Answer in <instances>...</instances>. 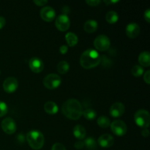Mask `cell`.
<instances>
[{
	"label": "cell",
	"mask_w": 150,
	"mask_h": 150,
	"mask_svg": "<svg viewBox=\"0 0 150 150\" xmlns=\"http://www.w3.org/2000/svg\"><path fill=\"white\" fill-rule=\"evenodd\" d=\"M74 146L75 148H76L77 149H82V148H83V146H84V143H83V142H82V141H77V142L74 144Z\"/></svg>",
	"instance_id": "4dcf8cb0"
},
{
	"label": "cell",
	"mask_w": 150,
	"mask_h": 150,
	"mask_svg": "<svg viewBox=\"0 0 150 150\" xmlns=\"http://www.w3.org/2000/svg\"><path fill=\"white\" fill-rule=\"evenodd\" d=\"M33 2L37 6H45L48 3L47 0H34Z\"/></svg>",
	"instance_id": "1f68e13d"
},
{
	"label": "cell",
	"mask_w": 150,
	"mask_h": 150,
	"mask_svg": "<svg viewBox=\"0 0 150 150\" xmlns=\"http://www.w3.org/2000/svg\"><path fill=\"white\" fill-rule=\"evenodd\" d=\"M26 139L31 148L34 149H41L45 143V138L42 133L36 130L28 132Z\"/></svg>",
	"instance_id": "3957f363"
},
{
	"label": "cell",
	"mask_w": 150,
	"mask_h": 150,
	"mask_svg": "<svg viewBox=\"0 0 150 150\" xmlns=\"http://www.w3.org/2000/svg\"><path fill=\"white\" fill-rule=\"evenodd\" d=\"M105 19H106V21L108 23H111V24H114V23H117V21H118L119 16L117 12L114 11V10H111V11H108L106 13Z\"/></svg>",
	"instance_id": "44dd1931"
},
{
	"label": "cell",
	"mask_w": 150,
	"mask_h": 150,
	"mask_svg": "<svg viewBox=\"0 0 150 150\" xmlns=\"http://www.w3.org/2000/svg\"><path fill=\"white\" fill-rule=\"evenodd\" d=\"M65 40L70 47H74L78 43L79 38L73 32H67L65 35Z\"/></svg>",
	"instance_id": "ffe728a7"
},
{
	"label": "cell",
	"mask_w": 150,
	"mask_h": 150,
	"mask_svg": "<svg viewBox=\"0 0 150 150\" xmlns=\"http://www.w3.org/2000/svg\"><path fill=\"white\" fill-rule=\"evenodd\" d=\"M5 23H6L5 18H4V17H2V16H0V29H2V28L4 27Z\"/></svg>",
	"instance_id": "d590c367"
},
{
	"label": "cell",
	"mask_w": 150,
	"mask_h": 150,
	"mask_svg": "<svg viewBox=\"0 0 150 150\" xmlns=\"http://www.w3.org/2000/svg\"><path fill=\"white\" fill-rule=\"evenodd\" d=\"M103 2L105 3V4H106L107 5H108V4H114V3H117V2H119L118 0H104Z\"/></svg>",
	"instance_id": "8d00e7d4"
},
{
	"label": "cell",
	"mask_w": 150,
	"mask_h": 150,
	"mask_svg": "<svg viewBox=\"0 0 150 150\" xmlns=\"http://www.w3.org/2000/svg\"><path fill=\"white\" fill-rule=\"evenodd\" d=\"M144 75V81L146 82L147 84H149L150 83V70H146Z\"/></svg>",
	"instance_id": "f546056e"
},
{
	"label": "cell",
	"mask_w": 150,
	"mask_h": 150,
	"mask_svg": "<svg viewBox=\"0 0 150 150\" xmlns=\"http://www.w3.org/2000/svg\"><path fill=\"white\" fill-rule=\"evenodd\" d=\"M51 150H66V149L62 144L56 143L52 146Z\"/></svg>",
	"instance_id": "f1b7e54d"
},
{
	"label": "cell",
	"mask_w": 150,
	"mask_h": 150,
	"mask_svg": "<svg viewBox=\"0 0 150 150\" xmlns=\"http://www.w3.org/2000/svg\"><path fill=\"white\" fill-rule=\"evenodd\" d=\"M98 142L101 147L109 148L114 144V137L110 134H103L100 136Z\"/></svg>",
	"instance_id": "9a60e30c"
},
{
	"label": "cell",
	"mask_w": 150,
	"mask_h": 150,
	"mask_svg": "<svg viewBox=\"0 0 150 150\" xmlns=\"http://www.w3.org/2000/svg\"><path fill=\"white\" fill-rule=\"evenodd\" d=\"M55 26L61 32H65L70 28V21L67 15L62 14L57 18Z\"/></svg>",
	"instance_id": "ba28073f"
},
{
	"label": "cell",
	"mask_w": 150,
	"mask_h": 150,
	"mask_svg": "<svg viewBox=\"0 0 150 150\" xmlns=\"http://www.w3.org/2000/svg\"><path fill=\"white\" fill-rule=\"evenodd\" d=\"M97 122H98V125L103 128H107L111 125V121L106 116H100V117H98Z\"/></svg>",
	"instance_id": "603a6c76"
},
{
	"label": "cell",
	"mask_w": 150,
	"mask_h": 150,
	"mask_svg": "<svg viewBox=\"0 0 150 150\" xmlns=\"http://www.w3.org/2000/svg\"><path fill=\"white\" fill-rule=\"evenodd\" d=\"M1 127L3 131L8 135L13 134L16 131V123L10 117H7L1 121Z\"/></svg>",
	"instance_id": "9c48e42d"
},
{
	"label": "cell",
	"mask_w": 150,
	"mask_h": 150,
	"mask_svg": "<svg viewBox=\"0 0 150 150\" xmlns=\"http://www.w3.org/2000/svg\"><path fill=\"white\" fill-rule=\"evenodd\" d=\"M110 126L111 131L117 136H125L127 131V125L122 120H114L112 123H111Z\"/></svg>",
	"instance_id": "52a82bcc"
},
{
	"label": "cell",
	"mask_w": 150,
	"mask_h": 150,
	"mask_svg": "<svg viewBox=\"0 0 150 150\" xmlns=\"http://www.w3.org/2000/svg\"><path fill=\"white\" fill-rule=\"evenodd\" d=\"M111 41L109 38L105 35H100L94 40V46L100 51H107L110 48Z\"/></svg>",
	"instance_id": "8992f818"
},
{
	"label": "cell",
	"mask_w": 150,
	"mask_h": 150,
	"mask_svg": "<svg viewBox=\"0 0 150 150\" xmlns=\"http://www.w3.org/2000/svg\"><path fill=\"white\" fill-rule=\"evenodd\" d=\"M98 27V22L95 20H88L86 21L83 25V29L87 33H93L97 30Z\"/></svg>",
	"instance_id": "ac0fdd59"
},
{
	"label": "cell",
	"mask_w": 150,
	"mask_h": 150,
	"mask_svg": "<svg viewBox=\"0 0 150 150\" xmlns=\"http://www.w3.org/2000/svg\"><path fill=\"white\" fill-rule=\"evenodd\" d=\"M139 64H141L142 67H147L150 65V54L149 51H142L139 55Z\"/></svg>",
	"instance_id": "2e32d148"
},
{
	"label": "cell",
	"mask_w": 150,
	"mask_h": 150,
	"mask_svg": "<svg viewBox=\"0 0 150 150\" xmlns=\"http://www.w3.org/2000/svg\"><path fill=\"white\" fill-rule=\"evenodd\" d=\"M85 2L88 5L92 6V7H95V6H98L101 2V1L100 0H86Z\"/></svg>",
	"instance_id": "83f0119b"
},
{
	"label": "cell",
	"mask_w": 150,
	"mask_h": 150,
	"mask_svg": "<svg viewBox=\"0 0 150 150\" xmlns=\"http://www.w3.org/2000/svg\"><path fill=\"white\" fill-rule=\"evenodd\" d=\"M29 68L32 72L39 73L42 72L44 69V63L38 57H32L29 62Z\"/></svg>",
	"instance_id": "4fadbf2b"
},
{
	"label": "cell",
	"mask_w": 150,
	"mask_h": 150,
	"mask_svg": "<svg viewBox=\"0 0 150 150\" xmlns=\"http://www.w3.org/2000/svg\"><path fill=\"white\" fill-rule=\"evenodd\" d=\"M101 62V57L95 49L86 50L80 57V64L83 68L91 69L99 65Z\"/></svg>",
	"instance_id": "7a4b0ae2"
},
{
	"label": "cell",
	"mask_w": 150,
	"mask_h": 150,
	"mask_svg": "<svg viewBox=\"0 0 150 150\" xmlns=\"http://www.w3.org/2000/svg\"><path fill=\"white\" fill-rule=\"evenodd\" d=\"M131 73L134 77H140L144 74V68L139 64H136L131 69Z\"/></svg>",
	"instance_id": "484cf974"
},
{
	"label": "cell",
	"mask_w": 150,
	"mask_h": 150,
	"mask_svg": "<svg viewBox=\"0 0 150 150\" xmlns=\"http://www.w3.org/2000/svg\"><path fill=\"white\" fill-rule=\"evenodd\" d=\"M125 111V107L122 103H115L113 104L109 109V113L111 116L114 118H119L124 114Z\"/></svg>",
	"instance_id": "7c38bea8"
},
{
	"label": "cell",
	"mask_w": 150,
	"mask_h": 150,
	"mask_svg": "<svg viewBox=\"0 0 150 150\" xmlns=\"http://www.w3.org/2000/svg\"><path fill=\"white\" fill-rule=\"evenodd\" d=\"M43 85L48 89H55L60 86L62 79L59 75L51 73L45 76L42 81Z\"/></svg>",
	"instance_id": "5b68a950"
},
{
	"label": "cell",
	"mask_w": 150,
	"mask_h": 150,
	"mask_svg": "<svg viewBox=\"0 0 150 150\" xmlns=\"http://www.w3.org/2000/svg\"><path fill=\"white\" fill-rule=\"evenodd\" d=\"M68 51V47L65 45H62L60 46L59 48V51L62 54H65Z\"/></svg>",
	"instance_id": "836d02e7"
},
{
	"label": "cell",
	"mask_w": 150,
	"mask_h": 150,
	"mask_svg": "<svg viewBox=\"0 0 150 150\" xmlns=\"http://www.w3.org/2000/svg\"><path fill=\"white\" fill-rule=\"evenodd\" d=\"M0 73H1V71H0Z\"/></svg>",
	"instance_id": "74e56055"
},
{
	"label": "cell",
	"mask_w": 150,
	"mask_h": 150,
	"mask_svg": "<svg viewBox=\"0 0 150 150\" xmlns=\"http://www.w3.org/2000/svg\"><path fill=\"white\" fill-rule=\"evenodd\" d=\"M83 143H84V146H86V147L89 150H94L97 147L96 141L92 137H89L86 139Z\"/></svg>",
	"instance_id": "d4e9b609"
},
{
	"label": "cell",
	"mask_w": 150,
	"mask_h": 150,
	"mask_svg": "<svg viewBox=\"0 0 150 150\" xmlns=\"http://www.w3.org/2000/svg\"><path fill=\"white\" fill-rule=\"evenodd\" d=\"M8 111V107L4 102L0 101V117L6 115Z\"/></svg>",
	"instance_id": "4316f807"
},
{
	"label": "cell",
	"mask_w": 150,
	"mask_h": 150,
	"mask_svg": "<svg viewBox=\"0 0 150 150\" xmlns=\"http://www.w3.org/2000/svg\"><path fill=\"white\" fill-rule=\"evenodd\" d=\"M81 103L76 99H69L63 103L62 107V114L67 118L72 120H78L83 114Z\"/></svg>",
	"instance_id": "6da1fadb"
},
{
	"label": "cell",
	"mask_w": 150,
	"mask_h": 150,
	"mask_svg": "<svg viewBox=\"0 0 150 150\" xmlns=\"http://www.w3.org/2000/svg\"><path fill=\"white\" fill-rule=\"evenodd\" d=\"M3 89L7 93H13L18 86V80L14 77H8L3 82Z\"/></svg>",
	"instance_id": "30bf717a"
},
{
	"label": "cell",
	"mask_w": 150,
	"mask_h": 150,
	"mask_svg": "<svg viewBox=\"0 0 150 150\" xmlns=\"http://www.w3.org/2000/svg\"><path fill=\"white\" fill-rule=\"evenodd\" d=\"M136 124L142 128H147L150 125V114L145 109L138 110L134 115Z\"/></svg>",
	"instance_id": "277c9868"
},
{
	"label": "cell",
	"mask_w": 150,
	"mask_h": 150,
	"mask_svg": "<svg viewBox=\"0 0 150 150\" xmlns=\"http://www.w3.org/2000/svg\"><path fill=\"white\" fill-rule=\"evenodd\" d=\"M82 115L88 120H95V117H97L96 111L92 108H87L83 111V114Z\"/></svg>",
	"instance_id": "cb8c5ba5"
},
{
	"label": "cell",
	"mask_w": 150,
	"mask_h": 150,
	"mask_svg": "<svg viewBox=\"0 0 150 150\" xmlns=\"http://www.w3.org/2000/svg\"><path fill=\"white\" fill-rule=\"evenodd\" d=\"M142 135L143 137H148L149 135V130L147 128H143L142 130Z\"/></svg>",
	"instance_id": "e575fe53"
},
{
	"label": "cell",
	"mask_w": 150,
	"mask_h": 150,
	"mask_svg": "<svg viewBox=\"0 0 150 150\" xmlns=\"http://www.w3.org/2000/svg\"><path fill=\"white\" fill-rule=\"evenodd\" d=\"M41 18L46 22H51L54 20L56 17V12L53 7L50 6H45L40 12Z\"/></svg>",
	"instance_id": "8fae6325"
},
{
	"label": "cell",
	"mask_w": 150,
	"mask_h": 150,
	"mask_svg": "<svg viewBox=\"0 0 150 150\" xmlns=\"http://www.w3.org/2000/svg\"><path fill=\"white\" fill-rule=\"evenodd\" d=\"M57 71L60 73V74H65L69 71L70 69V64L67 62L66 61H61L58 63L57 66Z\"/></svg>",
	"instance_id": "7402d4cb"
},
{
	"label": "cell",
	"mask_w": 150,
	"mask_h": 150,
	"mask_svg": "<svg viewBox=\"0 0 150 150\" xmlns=\"http://www.w3.org/2000/svg\"><path fill=\"white\" fill-rule=\"evenodd\" d=\"M73 133L75 137L79 140H82V139H84L86 135V129L81 125H77L73 127Z\"/></svg>",
	"instance_id": "e0dca14e"
},
{
	"label": "cell",
	"mask_w": 150,
	"mask_h": 150,
	"mask_svg": "<svg viewBox=\"0 0 150 150\" xmlns=\"http://www.w3.org/2000/svg\"><path fill=\"white\" fill-rule=\"evenodd\" d=\"M140 34V26L135 22L128 23L126 26V35L128 38L134 39Z\"/></svg>",
	"instance_id": "5bb4252c"
},
{
	"label": "cell",
	"mask_w": 150,
	"mask_h": 150,
	"mask_svg": "<svg viewBox=\"0 0 150 150\" xmlns=\"http://www.w3.org/2000/svg\"><path fill=\"white\" fill-rule=\"evenodd\" d=\"M44 110L48 114H55L58 112V105L53 101H48L44 104Z\"/></svg>",
	"instance_id": "d6986e66"
},
{
	"label": "cell",
	"mask_w": 150,
	"mask_h": 150,
	"mask_svg": "<svg viewBox=\"0 0 150 150\" xmlns=\"http://www.w3.org/2000/svg\"><path fill=\"white\" fill-rule=\"evenodd\" d=\"M144 19L146 20V21L147 22V23H149L150 22V9H147V10L144 12Z\"/></svg>",
	"instance_id": "d6a6232c"
}]
</instances>
